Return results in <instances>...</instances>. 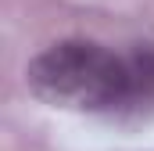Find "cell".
<instances>
[{
	"mask_svg": "<svg viewBox=\"0 0 154 151\" xmlns=\"http://www.w3.org/2000/svg\"><path fill=\"white\" fill-rule=\"evenodd\" d=\"M25 86L50 108L118 115L125 97V54L93 40H61L29 61Z\"/></svg>",
	"mask_w": 154,
	"mask_h": 151,
	"instance_id": "obj_1",
	"label": "cell"
},
{
	"mask_svg": "<svg viewBox=\"0 0 154 151\" xmlns=\"http://www.w3.org/2000/svg\"><path fill=\"white\" fill-rule=\"evenodd\" d=\"M154 112V47H136L125 54V97L122 119H143Z\"/></svg>",
	"mask_w": 154,
	"mask_h": 151,
	"instance_id": "obj_2",
	"label": "cell"
}]
</instances>
